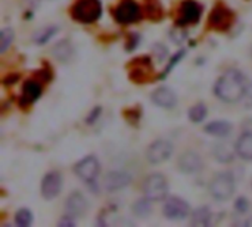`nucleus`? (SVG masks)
<instances>
[{
    "label": "nucleus",
    "instance_id": "23",
    "mask_svg": "<svg viewBox=\"0 0 252 227\" xmlns=\"http://www.w3.org/2000/svg\"><path fill=\"white\" fill-rule=\"evenodd\" d=\"M58 31H59V27H56V25H47V27L41 28L38 32L34 34V41H35L37 44H44V43H46L50 37H53Z\"/></svg>",
    "mask_w": 252,
    "mask_h": 227
},
{
    "label": "nucleus",
    "instance_id": "5",
    "mask_svg": "<svg viewBox=\"0 0 252 227\" xmlns=\"http://www.w3.org/2000/svg\"><path fill=\"white\" fill-rule=\"evenodd\" d=\"M114 19L121 25H128L142 18L139 4L134 0H121L112 10Z\"/></svg>",
    "mask_w": 252,
    "mask_h": 227
},
{
    "label": "nucleus",
    "instance_id": "32",
    "mask_svg": "<svg viewBox=\"0 0 252 227\" xmlns=\"http://www.w3.org/2000/svg\"><path fill=\"white\" fill-rule=\"evenodd\" d=\"M235 210L238 211V213H241V214H244V213H247L248 210H250V201L247 199V198H238L236 199V202H235Z\"/></svg>",
    "mask_w": 252,
    "mask_h": 227
},
{
    "label": "nucleus",
    "instance_id": "20",
    "mask_svg": "<svg viewBox=\"0 0 252 227\" xmlns=\"http://www.w3.org/2000/svg\"><path fill=\"white\" fill-rule=\"evenodd\" d=\"M232 124L229 121L224 120H217V121H211L205 126L204 131L207 134L216 136V137H226L232 133Z\"/></svg>",
    "mask_w": 252,
    "mask_h": 227
},
{
    "label": "nucleus",
    "instance_id": "31",
    "mask_svg": "<svg viewBox=\"0 0 252 227\" xmlns=\"http://www.w3.org/2000/svg\"><path fill=\"white\" fill-rule=\"evenodd\" d=\"M241 100L247 109H252V81H248V86H247L245 93H244Z\"/></svg>",
    "mask_w": 252,
    "mask_h": 227
},
{
    "label": "nucleus",
    "instance_id": "18",
    "mask_svg": "<svg viewBox=\"0 0 252 227\" xmlns=\"http://www.w3.org/2000/svg\"><path fill=\"white\" fill-rule=\"evenodd\" d=\"M235 149L239 158L245 161H252V131H245L239 136Z\"/></svg>",
    "mask_w": 252,
    "mask_h": 227
},
{
    "label": "nucleus",
    "instance_id": "11",
    "mask_svg": "<svg viewBox=\"0 0 252 227\" xmlns=\"http://www.w3.org/2000/svg\"><path fill=\"white\" fill-rule=\"evenodd\" d=\"M152 72H154V69H152L151 59H149V58H137V59H134L133 64H131L128 77H130L134 83L143 84V83H146V81L151 80Z\"/></svg>",
    "mask_w": 252,
    "mask_h": 227
},
{
    "label": "nucleus",
    "instance_id": "2",
    "mask_svg": "<svg viewBox=\"0 0 252 227\" xmlns=\"http://www.w3.org/2000/svg\"><path fill=\"white\" fill-rule=\"evenodd\" d=\"M102 15L100 0H75L71 7V16L81 24H93Z\"/></svg>",
    "mask_w": 252,
    "mask_h": 227
},
{
    "label": "nucleus",
    "instance_id": "25",
    "mask_svg": "<svg viewBox=\"0 0 252 227\" xmlns=\"http://www.w3.org/2000/svg\"><path fill=\"white\" fill-rule=\"evenodd\" d=\"M13 38H15V32L12 28L6 27L0 31V53H4L9 46L13 43Z\"/></svg>",
    "mask_w": 252,
    "mask_h": 227
},
{
    "label": "nucleus",
    "instance_id": "15",
    "mask_svg": "<svg viewBox=\"0 0 252 227\" xmlns=\"http://www.w3.org/2000/svg\"><path fill=\"white\" fill-rule=\"evenodd\" d=\"M131 180H133L131 174H128L126 171H111L106 174L103 186H105L106 192L114 194V192H118V191L127 188L131 183Z\"/></svg>",
    "mask_w": 252,
    "mask_h": 227
},
{
    "label": "nucleus",
    "instance_id": "1",
    "mask_svg": "<svg viewBox=\"0 0 252 227\" xmlns=\"http://www.w3.org/2000/svg\"><path fill=\"white\" fill-rule=\"evenodd\" d=\"M248 80L239 69H227L216 83L214 93L216 96L227 103H233L242 99Z\"/></svg>",
    "mask_w": 252,
    "mask_h": 227
},
{
    "label": "nucleus",
    "instance_id": "24",
    "mask_svg": "<svg viewBox=\"0 0 252 227\" xmlns=\"http://www.w3.org/2000/svg\"><path fill=\"white\" fill-rule=\"evenodd\" d=\"M207 114H208V111H207V106L204 105V103H196V105H193L190 109H189V112H188V115H189V120L192 121V123H202L204 120H205V117H207Z\"/></svg>",
    "mask_w": 252,
    "mask_h": 227
},
{
    "label": "nucleus",
    "instance_id": "16",
    "mask_svg": "<svg viewBox=\"0 0 252 227\" xmlns=\"http://www.w3.org/2000/svg\"><path fill=\"white\" fill-rule=\"evenodd\" d=\"M43 93V86L38 80L35 78H30L24 83L22 86V93H21V99H19V105L21 106H27L34 103Z\"/></svg>",
    "mask_w": 252,
    "mask_h": 227
},
{
    "label": "nucleus",
    "instance_id": "22",
    "mask_svg": "<svg viewBox=\"0 0 252 227\" xmlns=\"http://www.w3.org/2000/svg\"><path fill=\"white\" fill-rule=\"evenodd\" d=\"M235 154H236V149H230V146L227 143H219L216 148H214V157L219 162H223V164H227V162H232L233 158H235Z\"/></svg>",
    "mask_w": 252,
    "mask_h": 227
},
{
    "label": "nucleus",
    "instance_id": "13",
    "mask_svg": "<svg viewBox=\"0 0 252 227\" xmlns=\"http://www.w3.org/2000/svg\"><path fill=\"white\" fill-rule=\"evenodd\" d=\"M202 167H204V161L201 155L195 151H186L179 157L177 168L185 174H195L201 171Z\"/></svg>",
    "mask_w": 252,
    "mask_h": 227
},
{
    "label": "nucleus",
    "instance_id": "7",
    "mask_svg": "<svg viewBox=\"0 0 252 227\" xmlns=\"http://www.w3.org/2000/svg\"><path fill=\"white\" fill-rule=\"evenodd\" d=\"M235 22V13L233 10H230L229 7L219 4L216 6L208 18V25L211 30L216 31H227Z\"/></svg>",
    "mask_w": 252,
    "mask_h": 227
},
{
    "label": "nucleus",
    "instance_id": "14",
    "mask_svg": "<svg viewBox=\"0 0 252 227\" xmlns=\"http://www.w3.org/2000/svg\"><path fill=\"white\" fill-rule=\"evenodd\" d=\"M87 210H89V204H87V199L83 194L72 192L71 195H68V198L65 201L66 214H69L74 219H81V217H84Z\"/></svg>",
    "mask_w": 252,
    "mask_h": 227
},
{
    "label": "nucleus",
    "instance_id": "10",
    "mask_svg": "<svg viewBox=\"0 0 252 227\" xmlns=\"http://www.w3.org/2000/svg\"><path fill=\"white\" fill-rule=\"evenodd\" d=\"M62 174L59 171H49L41 182V196L47 201L55 199L62 191Z\"/></svg>",
    "mask_w": 252,
    "mask_h": 227
},
{
    "label": "nucleus",
    "instance_id": "30",
    "mask_svg": "<svg viewBox=\"0 0 252 227\" xmlns=\"http://www.w3.org/2000/svg\"><path fill=\"white\" fill-rule=\"evenodd\" d=\"M185 55H186V50H185V49L179 50V52H177V53H176V55H174V56L171 58V61H170V64H168L167 69L164 71V74H162L161 77H162V78H164V77H167V75L170 74V71H171V69H173V68H174V66H176V65L179 64V62H180V59H182V58H183Z\"/></svg>",
    "mask_w": 252,
    "mask_h": 227
},
{
    "label": "nucleus",
    "instance_id": "17",
    "mask_svg": "<svg viewBox=\"0 0 252 227\" xmlns=\"http://www.w3.org/2000/svg\"><path fill=\"white\" fill-rule=\"evenodd\" d=\"M151 99L155 105L165 108V109H171L177 105V95L174 93V90H171L170 87H165V86L154 90Z\"/></svg>",
    "mask_w": 252,
    "mask_h": 227
},
{
    "label": "nucleus",
    "instance_id": "35",
    "mask_svg": "<svg viewBox=\"0 0 252 227\" xmlns=\"http://www.w3.org/2000/svg\"><path fill=\"white\" fill-rule=\"evenodd\" d=\"M251 55H252V49H251Z\"/></svg>",
    "mask_w": 252,
    "mask_h": 227
},
{
    "label": "nucleus",
    "instance_id": "12",
    "mask_svg": "<svg viewBox=\"0 0 252 227\" xmlns=\"http://www.w3.org/2000/svg\"><path fill=\"white\" fill-rule=\"evenodd\" d=\"M202 15V6L195 0H185L180 7V18L177 25H192L198 24Z\"/></svg>",
    "mask_w": 252,
    "mask_h": 227
},
{
    "label": "nucleus",
    "instance_id": "8",
    "mask_svg": "<svg viewBox=\"0 0 252 227\" xmlns=\"http://www.w3.org/2000/svg\"><path fill=\"white\" fill-rule=\"evenodd\" d=\"M74 173L84 180L86 183H93L96 182L99 173H100V164L99 160L94 155H87L81 161H78L74 167Z\"/></svg>",
    "mask_w": 252,
    "mask_h": 227
},
{
    "label": "nucleus",
    "instance_id": "3",
    "mask_svg": "<svg viewBox=\"0 0 252 227\" xmlns=\"http://www.w3.org/2000/svg\"><path fill=\"white\" fill-rule=\"evenodd\" d=\"M235 177L229 171H221L214 176V179L210 183V192L217 201H227L235 194Z\"/></svg>",
    "mask_w": 252,
    "mask_h": 227
},
{
    "label": "nucleus",
    "instance_id": "26",
    "mask_svg": "<svg viewBox=\"0 0 252 227\" xmlns=\"http://www.w3.org/2000/svg\"><path fill=\"white\" fill-rule=\"evenodd\" d=\"M151 202H152V201L148 199L146 196H145V199L136 201V204L133 205V213H134L137 217H146V216L151 213V208H152Z\"/></svg>",
    "mask_w": 252,
    "mask_h": 227
},
{
    "label": "nucleus",
    "instance_id": "34",
    "mask_svg": "<svg viewBox=\"0 0 252 227\" xmlns=\"http://www.w3.org/2000/svg\"><path fill=\"white\" fill-rule=\"evenodd\" d=\"M100 111H102V109H100V106H96V108H94V109H93V111L90 112V115L87 117L86 123H87V124H93V123H94V121L97 120V117H99Z\"/></svg>",
    "mask_w": 252,
    "mask_h": 227
},
{
    "label": "nucleus",
    "instance_id": "21",
    "mask_svg": "<svg viewBox=\"0 0 252 227\" xmlns=\"http://www.w3.org/2000/svg\"><path fill=\"white\" fill-rule=\"evenodd\" d=\"M211 222H213V211L208 207H199L190 216L192 226H210Z\"/></svg>",
    "mask_w": 252,
    "mask_h": 227
},
{
    "label": "nucleus",
    "instance_id": "27",
    "mask_svg": "<svg viewBox=\"0 0 252 227\" xmlns=\"http://www.w3.org/2000/svg\"><path fill=\"white\" fill-rule=\"evenodd\" d=\"M146 13L154 21H159L162 18V15H164L162 13V7H161L158 0H149L146 3Z\"/></svg>",
    "mask_w": 252,
    "mask_h": 227
},
{
    "label": "nucleus",
    "instance_id": "19",
    "mask_svg": "<svg viewBox=\"0 0 252 227\" xmlns=\"http://www.w3.org/2000/svg\"><path fill=\"white\" fill-rule=\"evenodd\" d=\"M52 55L61 62H69L74 56V46L69 40H61L52 47Z\"/></svg>",
    "mask_w": 252,
    "mask_h": 227
},
{
    "label": "nucleus",
    "instance_id": "4",
    "mask_svg": "<svg viewBox=\"0 0 252 227\" xmlns=\"http://www.w3.org/2000/svg\"><path fill=\"white\" fill-rule=\"evenodd\" d=\"M143 194L148 199L154 201H162L165 199L167 194H168V182L165 179L164 174L161 173H152L149 176H146V179L143 180Z\"/></svg>",
    "mask_w": 252,
    "mask_h": 227
},
{
    "label": "nucleus",
    "instance_id": "33",
    "mask_svg": "<svg viewBox=\"0 0 252 227\" xmlns=\"http://www.w3.org/2000/svg\"><path fill=\"white\" fill-rule=\"evenodd\" d=\"M58 226H75V219L71 217L69 214H65V216L58 222Z\"/></svg>",
    "mask_w": 252,
    "mask_h": 227
},
{
    "label": "nucleus",
    "instance_id": "6",
    "mask_svg": "<svg viewBox=\"0 0 252 227\" xmlns=\"http://www.w3.org/2000/svg\"><path fill=\"white\" fill-rule=\"evenodd\" d=\"M162 214L164 217H167L168 220L173 222H180L189 217L190 214V207L189 204L177 196H170L165 199L164 207H162Z\"/></svg>",
    "mask_w": 252,
    "mask_h": 227
},
{
    "label": "nucleus",
    "instance_id": "28",
    "mask_svg": "<svg viewBox=\"0 0 252 227\" xmlns=\"http://www.w3.org/2000/svg\"><path fill=\"white\" fill-rule=\"evenodd\" d=\"M15 223H16L18 226H30V225L32 223V214H31V211L27 210V208L18 210V213L15 214Z\"/></svg>",
    "mask_w": 252,
    "mask_h": 227
},
{
    "label": "nucleus",
    "instance_id": "29",
    "mask_svg": "<svg viewBox=\"0 0 252 227\" xmlns=\"http://www.w3.org/2000/svg\"><path fill=\"white\" fill-rule=\"evenodd\" d=\"M152 52H154V56L157 58L158 62H164L165 58L168 56V50H167V47L162 43H155L152 46Z\"/></svg>",
    "mask_w": 252,
    "mask_h": 227
},
{
    "label": "nucleus",
    "instance_id": "9",
    "mask_svg": "<svg viewBox=\"0 0 252 227\" xmlns=\"http://www.w3.org/2000/svg\"><path fill=\"white\" fill-rule=\"evenodd\" d=\"M173 154V145L168 140L159 139L149 145L146 151V158L151 164H162Z\"/></svg>",
    "mask_w": 252,
    "mask_h": 227
}]
</instances>
